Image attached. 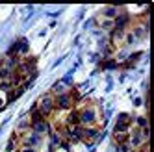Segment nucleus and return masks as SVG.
Listing matches in <instances>:
<instances>
[{
  "label": "nucleus",
  "instance_id": "1",
  "mask_svg": "<svg viewBox=\"0 0 154 152\" xmlns=\"http://www.w3.org/2000/svg\"><path fill=\"white\" fill-rule=\"evenodd\" d=\"M80 111V126L82 128H89V126H97L98 124V111L97 108H93V104H85L84 108H76Z\"/></svg>",
  "mask_w": 154,
  "mask_h": 152
},
{
  "label": "nucleus",
  "instance_id": "2",
  "mask_svg": "<svg viewBox=\"0 0 154 152\" xmlns=\"http://www.w3.org/2000/svg\"><path fill=\"white\" fill-rule=\"evenodd\" d=\"M35 110L43 115V117H52L54 113H56V108H54V96L48 93V95H43V96H39V100L35 102Z\"/></svg>",
  "mask_w": 154,
  "mask_h": 152
},
{
  "label": "nucleus",
  "instance_id": "3",
  "mask_svg": "<svg viewBox=\"0 0 154 152\" xmlns=\"http://www.w3.org/2000/svg\"><path fill=\"white\" fill-rule=\"evenodd\" d=\"M74 104V93H65L60 96H54V108L56 111H71Z\"/></svg>",
  "mask_w": 154,
  "mask_h": 152
},
{
  "label": "nucleus",
  "instance_id": "4",
  "mask_svg": "<svg viewBox=\"0 0 154 152\" xmlns=\"http://www.w3.org/2000/svg\"><path fill=\"white\" fill-rule=\"evenodd\" d=\"M128 30H125V28H117V26H113V30H112V37H109V43H112V47L113 50H117L121 45H123V39H125V34H126Z\"/></svg>",
  "mask_w": 154,
  "mask_h": 152
},
{
  "label": "nucleus",
  "instance_id": "5",
  "mask_svg": "<svg viewBox=\"0 0 154 152\" xmlns=\"http://www.w3.org/2000/svg\"><path fill=\"white\" fill-rule=\"evenodd\" d=\"M100 137V128L98 126H89V128H82V141H97Z\"/></svg>",
  "mask_w": 154,
  "mask_h": 152
},
{
  "label": "nucleus",
  "instance_id": "6",
  "mask_svg": "<svg viewBox=\"0 0 154 152\" xmlns=\"http://www.w3.org/2000/svg\"><path fill=\"white\" fill-rule=\"evenodd\" d=\"M30 130L34 134H37V135H43V134H48L50 132V124H48L47 119H43V121H37L34 124H30Z\"/></svg>",
  "mask_w": 154,
  "mask_h": 152
},
{
  "label": "nucleus",
  "instance_id": "7",
  "mask_svg": "<svg viewBox=\"0 0 154 152\" xmlns=\"http://www.w3.org/2000/svg\"><path fill=\"white\" fill-rule=\"evenodd\" d=\"M121 11H123V9L121 8H117V6H108V8H104L102 9V19H108V20H115L119 15H121Z\"/></svg>",
  "mask_w": 154,
  "mask_h": 152
},
{
  "label": "nucleus",
  "instance_id": "8",
  "mask_svg": "<svg viewBox=\"0 0 154 152\" xmlns=\"http://www.w3.org/2000/svg\"><path fill=\"white\" fill-rule=\"evenodd\" d=\"M97 24H98V28H102V30H109L112 32L113 30V20H108V19H102V17H98L97 19Z\"/></svg>",
  "mask_w": 154,
  "mask_h": 152
},
{
  "label": "nucleus",
  "instance_id": "9",
  "mask_svg": "<svg viewBox=\"0 0 154 152\" xmlns=\"http://www.w3.org/2000/svg\"><path fill=\"white\" fill-rule=\"evenodd\" d=\"M132 34L136 35V39L145 37V35H147V24H137V26H134V30H132Z\"/></svg>",
  "mask_w": 154,
  "mask_h": 152
},
{
  "label": "nucleus",
  "instance_id": "10",
  "mask_svg": "<svg viewBox=\"0 0 154 152\" xmlns=\"http://www.w3.org/2000/svg\"><path fill=\"white\" fill-rule=\"evenodd\" d=\"M134 126H136V128H139V130H145V128H149V119H147L145 115H139V117H136Z\"/></svg>",
  "mask_w": 154,
  "mask_h": 152
},
{
  "label": "nucleus",
  "instance_id": "11",
  "mask_svg": "<svg viewBox=\"0 0 154 152\" xmlns=\"http://www.w3.org/2000/svg\"><path fill=\"white\" fill-rule=\"evenodd\" d=\"M137 39H136V35L132 34V32H126L125 34V39H123V45H134Z\"/></svg>",
  "mask_w": 154,
  "mask_h": 152
},
{
  "label": "nucleus",
  "instance_id": "12",
  "mask_svg": "<svg viewBox=\"0 0 154 152\" xmlns=\"http://www.w3.org/2000/svg\"><path fill=\"white\" fill-rule=\"evenodd\" d=\"M19 52H20V54H26V52H28V43H26L24 39L19 43Z\"/></svg>",
  "mask_w": 154,
  "mask_h": 152
},
{
  "label": "nucleus",
  "instance_id": "13",
  "mask_svg": "<svg viewBox=\"0 0 154 152\" xmlns=\"http://www.w3.org/2000/svg\"><path fill=\"white\" fill-rule=\"evenodd\" d=\"M137 152H150V145H149V143H143V145L137 148Z\"/></svg>",
  "mask_w": 154,
  "mask_h": 152
},
{
  "label": "nucleus",
  "instance_id": "14",
  "mask_svg": "<svg viewBox=\"0 0 154 152\" xmlns=\"http://www.w3.org/2000/svg\"><path fill=\"white\" fill-rule=\"evenodd\" d=\"M52 152H69V147H65V145H58Z\"/></svg>",
  "mask_w": 154,
  "mask_h": 152
},
{
  "label": "nucleus",
  "instance_id": "15",
  "mask_svg": "<svg viewBox=\"0 0 154 152\" xmlns=\"http://www.w3.org/2000/svg\"><path fill=\"white\" fill-rule=\"evenodd\" d=\"M19 152H35V148H32V147H20Z\"/></svg>",
  "mask_w": 154,
  "mask_h": 152
},
{
  "label": "nucleus",
  "instance_id": "16",
  "mask_svg": "<svg viewBox=\"0 0 154 152\" xmlns=\"http://www.w3.org/2000/svg\"><path fill=\"white\" fill-rule=\"evenodd\" d=\"M119 147V152H130V148H128V145L125 143V145H117Z\"/></svg>",
  "mask_w": 154,
  "mask_h": 152
},
{
  "label": "nucleus",
  "instance_id": "17",
  "mask_svg": "<svg viewBox=\"0 0 154 152\" xmlns=\"http://www.w3.org/2000/svg\"><path fill=\"white\" fill-rule=\"evenodd\" d=\"M104 67H108V69H115L117 63H115V61H108V63H104Z\"/></svg>",
  "mask_w": 154,
  "mask_h": 152
}]
</instances>
